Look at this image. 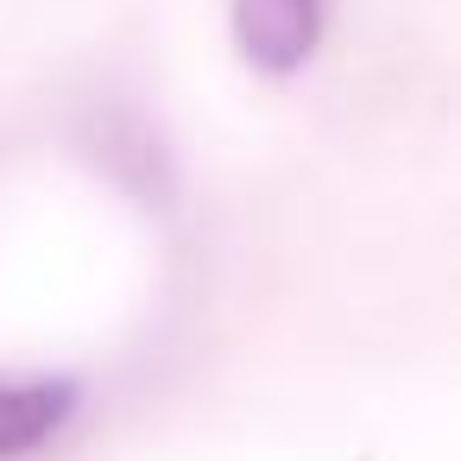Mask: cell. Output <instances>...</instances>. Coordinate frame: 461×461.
<instances>
[{"mask_svg":"<svg viewBox=\"0 0 461 461\" xmlns=\"http://www.w3.org/2000/svg\"><path fill=\"white\" fill-rule=\"evenodd\" d=\"M77 411L70 379H0V455H26Z\"/></svg>","mask_w":461,"mask_h":461,"instance_id":"cell-2","label":"cell"},{"mask_svg":"<svg viewBox=\"0 0 461 461\" xmlns=\"http://www.w3.org/2000/svg\"><path fill=\"white\" fill-rule=\"evenodd\" d=\"M329 0H228V26L247 64L259 70H297L322 39Z\"/></svg>","mask_w":461,"mask_h":461,"instance_id":"cell-1","label":"cell"}]
</instances>
